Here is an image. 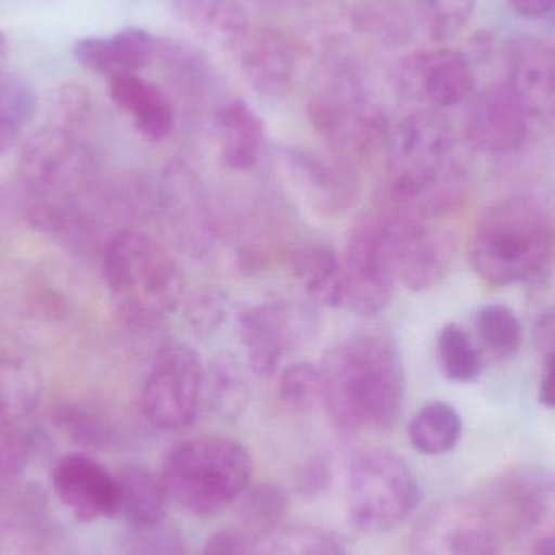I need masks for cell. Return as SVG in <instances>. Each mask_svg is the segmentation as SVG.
<instances>
[{
  "mask_svg": "<svg viewBox=\"0 0 555 555\" xmlns=\"http://www.w3.org/2000/svg\"><path fill=\"white\" fill-rule=\"evenodd\" d=\"M162 195L172 230H176L182 243L191 246L195 253L204 250L214 237V227L204 189L195 172L188 166L172 165L166 172Z\"/></svg>",
  "mask_w": 555,
  "mask_h": 555,
  "instance_id": "21",
  "label": "cell"
},
{
  "mask_svg": "<svg viewBox=\"0 0 555 555\" xmlns=\"http://www.w3.org/2000/svg\"><path fill=\"white\" fill-rule=\"evenodd\" d=\"M74 57L81 67L109 78L139 74L152 61L156 42L142 28H126L113 36H90L75 41Z\"/></svg>",
  "mask_w": 555,
  "mask_h": 555,
  "instance_id": "20",
  "label": "cell"
},
{
  "mask_svg": "<svg viewBox=\"0 0 555 555\" xmlns=\"http://www.w3.org/2000/svg\"><path fill=\"white\" fill-rule=\"evenodd\" d=\"M538 400L543 406L555 410V354L544 358V372L540 382Z\"/></svg>",
  "mask_w": 555,
  "mask_h": 555,
  "instance_id": "48",
  "label": "cell"
},
{
  "mask_svg": "<svg viewBox=\"0 0 555 555\" xmlns=\"http://www.w3.org/2000/svg\"><path fill=\"white\" fill-rule=\"evenodd\" d=\"M553 262L550 221L534 202L524 197L505 198L489 208L469 244L472 269L495 287L543 281Z\"/></svg>",
  "mask_w": 555,
  "mask_h": 555,
  "instance_id": "3",
  "label": "cell"
},
{
  "mask_svg": "<svg viewBox=\"0 0 555 555\" xmlns=\"http://www.w3.org/2000/svg\"><path fill=\"white\" fill-rule=\"evenodd\" d=\"M403 10L393 0H365L358 9V23L380 39L397 42L408 36Z\"/></svg>",
  "mask_w": 555,
  "mask_h": 555,
  "instance_id": "39",
  "label": "cell"
},
{
  "mask_svg": "<svg viewBox=\"0 0 555 555\" xmlns=\"http://www.w3.org/2000/svg\"><path fill=\"white\" fill-rule=\"evenodd\" d=\"M38 111V96L33 88L15 75L0 72V114L25 126Z\"/></svg>",
  "mask_w": 555,
  "mask_h": 555,
  "instance_id": "41",
  "label": "cell"
},
{
  "mask_svg": "<svg viewBox=\"0 0 555 555\" xmlns=\"http://www.w3.org/2000/svg\"><path fill=\"white\" fill-rule=\"evenodd\" d=\"M254 541L241 530H221L211 534L201 555H256Z\"/></svg>",
  "mask_w": 555,
  "mask_h": 555,
  "instance_id": "44",
  "label": "cell"
},
{
  "mask_svg": "<svg viewBox=\"0 0 555 555\" xmlns=\"http://www.w3.org/2000/svg\"><path fill=\"white\" fill-rule=\"evenodd\" d=\"M378 218L387 237L397 281L411 291L436 286L446 276L452 256L447 234L429 220L395 211L384 210Z\"/></svg>",
  "mask_w": 555,
  "mask_h": 555,
  "instance_id": "14",
  "label": "cell"
},
{
  "mask_svg": "<svg viewBox=\"0 0 555 555\" xmlns=\"http://www.w3.org/2000/svg\"><path fill=\"white\" fill-rule=\"evenodd\" d=\"M332 478V469L325 459H315L304 466L297 476V491L307 498H315L325 491Z\"/></svg>",
  "mask_w": 555,
  "mask_h": 555,
  "instance_id": "45",
  "label": "cell"
},
{
  "mask_svg": "<svg viewBox=\"0 0 555 555\" xmlns=\"http://www.w3.org/2000/svg\"><path fill=\"white\" fill-rule=\"evenodd\" d=\"M408 434L417 452L429 456L443 455L452 452L462 439V416L446 401H430L417 411Z\"/></svg>",
  "mask_w": 555,
  "mask_h": 555,
  "instance_id": "30",
  "label": "cell"
},
{
  "mask_svg": "<svg viewBox=\"0 0 555 555\" xmlns=\"http://www.w3.org/2000/svg\"><path fill=\"white\" fill-rule=\"evenodd\" d=\"M241 67L250 87L267 96H281L293 88L296 57L289 42L275 31L244 39Z\"/></svg>",
  "mask_w": 555,
  "mask_h": 555,
  "instance_id": "23",
  "label": "cell"
},
{
  "mask_svg": "<svg viewBox=\"0 0 555 555\" xmlns=\"http://www.w3.org/2000/svg\"><path fill=\"white\" fill-rule=\"evenodd\" d=\"M159 478L171 501L198 517H210L240 501L249 488L253 460L236 440L194 437L169 450Z\"/></svg>",
  "mask_w": 555,
  "mask_h": 555,
  "instance_id": "5",
  "label": "cell"
},
{
  "mask_svg": "<svg viewBox=\"0 0 555 555\" xmlns=\"http://www.w3.org/2000/svg\"><path fill=\"white\" fill-rule=\"evenodd\" d=\"M111 100L130 116L137 132L149 142H162L175 129V107L165 91L139 74L109 78Z\"/></svg>",
  "mask_w": 555,
  "mask_h": 555,
  "instance_id": "22",
  "label": "cell"
},
{
  "mask_svg": "<svg viewBox=\"0 0 555 555\" xmlns=\"http://www.w3.org/2000/svg\"><path fill=\"white\" fill-rule=\"evenodd\" d=\"M103 273L117 312L130 325H158L181 304V269L149 234L133 230L114 234L104 249Z\"/></svg>",
  "mask_w": 555,
  "mask_h": 555,
  "instance_id": "4",
  "label": "cell"
},
{
  "mask_svg": "<svg viewBox=\"0 0 555 555\" xmlns=\"http://www.w3.org/2000/svg\"><path fill=\"white\" fill-rule=\"evenodd\" d=\"M41 390V375L31 356L0 343V427L28 421Z\"/></svg>",
  "mask_w": 555,
  "mask_h": 555,
  "instance_id": "26",
  "label": "cell"
},
{
  "mask_svg": "<svg viewBox=\"0 0 555 555\" xmlns=\"http://www.w3.org/2000/svg\"><path fill=\"white\" fill-rule=\"evenodd\" d=\"M476 330L481 341L495 354L511 356L520 349L524 326L511 307L491 304L479 310Z\"/></svg>",
  "mask_w": 555,
  "mask_h": 555,
  "instance_id": "36",
  "label": "cell"
},
{
  "mask_svg": "<svg viewBox=\"0 0 555 555\" xmlns=\"http://www.w3.org/2000/svg\"><path fill=\"white\" fill-rule=\"evenodd\" d=\"M508 3L525 18H546L555 13V0H508Z\"/></svg>",
  "mask_w": 555,
  "mask_h": 555,
  "instance_id": "47",
  "label": "cell"
},
{
  "mask_svg": "<svg viewBox=\"0 0 555 555\" xmlns=\"http://www.w3.org/2000/svg\"><path fill=\"white\" fill-rule=\"evenodd\" d=\"M221 162L234 171H250L266 150V127L259 114L243 100H233L217 116Z\"/></svg>",
  "mask_w": 555,
  "mask_h": 555,
  "instance_id": "25",
  "label": "cell"
},
{
  "mask_svg": "<svg viewBox=\"0 0 555 555\" xmlns=\"http://www.w3.org/2000/svg\"><path fill=\"white\" fill-rule=\"evenodd\" d=\"M397 77L406 93L436 107H453L469 100L476 87L472 64L453 49L414 52L400 62Z\"/></svg>",
  "mask_w": 555,
  "mask_h": 555,
  "instance_id": "17",
  "label": "cell"
},
{
  "mask_svg": "<svg viewBox=\"0 0 555 555\" xmlns=\"http://www.w3.org/2000/svg\"><path fill=\"white\" fill-rule=\"evenodd\" d=\"M499 544L501 534L479 501L452 499L421 518L410 555H498Z\"/></svg>",
  "mask_w": 555,
  "mask_h": 555,
  "instance_id": "13",
  "label": "cell"
},
{
  "mask_svg": "<svg viewBox=\"0 0 555 555\" xmlns=\"http://www.w3.org/2000/svg\"><path fill=\"white\" fill-rule=\"evenodd\" d=\"M416 18L433 41L459 36L475 15L476 0H414Z\"/></svg>",
  "mask_w": 555,
  "mask_h": 555,
  "instance_id": "35",
  "label": "cell"
},
{
  "mask_svg": "<svg viewBox=\"0 0 555 555\" xmlns=\"http://www.w3.org/2000/svg\"><path fill=\"white\" fill-rule=\"evenodd\" d=\"M116 518H122L130 530L156 527L163 524L168 512L169 499L159 475L145 466L130 465L117 473Z\"/></svg>",
  "mask_w": 555,
  "mask_h": 555,
  "instance_id": "27",
  "label": "cell"
},
{
  "mask_svg": "<svg viewBox=\"0 0 555 555\" xmlns=\"http://www.w3.org/2000/svg\"><path fill=\"white\" fill-rule=\"evenodd\" d=\"M52 489L59 502L81 524L116 518L117 478L98 460L85 453L62 456L52 469Z\"/></svg>",
  "mask_w": 555,
  "mask_h": 555,
  "instance_id": "16",
  "label": "cell"
},
{
  "mask_svg": "<svg viewBox=\"0 0 555 555\" xmlns=\"http://www.w3.org/2000/svg\"><path fill=\"white\" fill-rule=\"evenodd\" d=\"M20 132H22V126L0 114V156L5 155L10 149L16 145Z\"/></svg>",
  "mask_w": 555,
  "mask_h": 555,
  "instance_id": "49",
  "label": "cell"
},
{
  "mask_svg": "<svg viewBox=\"0 0 555 555\" xmlns=\"http://www.w3.org/2000/svg\"><path fill=\"white\" fill-rule=\"evenodd\" d=\"M256 555H346L333 534L315 528H291L263 540Z\"/></svg>",
  "mask_w": 555,
  "mask_h": 555,
  "instance_id": "37",
  "label": "cell"
},
{
  "mask_svg": "<svg viewBox=\"0 0 555 555\" xmlns=\"http://www.w3.org/2000/svg\"><path fill=\"white\" fill-rule=\"evenodd\" d=\"M278 395L291 410L302 411L312 406L322 395L319 367L299 362L284 369L278 380Z\"/></svg>",
  "mask_w": 555,
  "mask_h": 555,
  "instance_id": "38",
  "label": "cell"
},
{
  "mask_svg": "<svg viewBox=\"0 0 555 555\" xmlns=\"http://www.w3.org/2000/svg\"><path fill=\"white\" fill-rule=\"evenodd\" d=\"M440 371L455 384H472L481 374V356L472 336L456 323L440 330L437 338Z\"/></svg>",
  "mask_w": 555,
  "mask_h": 555,
  "instance_id": "32",
  "label": "cell"
},
{
  "mask_svg": "<svg viewBox=\"0 0 555 555\" xmlns=\"http://www.w3.org/2000/svg\"><path fill=\"white\" fill-rule=\"evenodd\" d=\"M38 436L25 423L0 427V499L18 489L38 449Z\"/></svg>",
  "mask_w": 555,
  "mask_h": 555,
  "instance_id": "33",
  "label": "cell"
},
{
  "mask_svg": "<svg viewBox=\"0 0 555 555\" xmlns=\"http://www.w3.org/2000/svg\"><path fill=\"white\" fill-rule=\"evenodd\" d=\"M534 555H555V537L534 546Z\"/></svg>",
  "mask_w": 555,
  "mask_h": 555,
  "instance_id": "50",
  "label": "cell"
},
{
  "mask_svg": "<svg viewBox=\"0 0 555 555\" xmlns=\"http://www.w3.org/2000/svg\"><path fill=\"white\" fill-rule=\"evenodd\" d=\"M159 52L168 67H171L175 74L181 75L184 80L204 83L205 78L208 77L207 59L191 46L166 41Z\"/></svg>",
  "mask_w": 555,
  "mask_h": 555,
  "instance_id": "42",
  "label": "cell"
},
{
  "mask_svg": "<svg viewBox=\"0 0 555 555\" xmlns=\"http://www.w3.org/2000/svg\"><path fill=\"white\" fill-rule=\"evenodd\" d=\"M315 330V312L289 300L259 304L237 317V333L247 364L262 378L273 377L284 356L302 346Z\"/></svg>",
  "mask_w": 555,
  "mask_h": 555,
  "instance_id": "11",
  "label": "cell"
},
{
  "mask_svg": "<svg viewBox=\"0 0 555 555\" xmlns=\"http://www.w3.org/2000/svg\"><path fill=\"white\" fill-rule=\"evenodd\" d=\"M179 23L218 48H236L249 35V18L237 0H172Z\"/></svg>",
  "mask_w": 555,
  "mask_h": 555,
  "instance_id": "24",
  "label": "cell"
},
{
  "mask_svg": "<svg viewBox=\"0 0 555 555\" xmlns=\"http://www.w3.org/2000/svg\"><path fill=\"white\" fill-rule=\"evenodd\" d=\"M246 375L231 358H217L205 369L204 403L220 416L234 420L249 403Z\"/></svg>",
  "mask_w": 555,
  "mask_h": 555,
  "instance_id": "31",
  "label": "cell"
},
{
  "mask_svg": "<svg viewBox=\"0 0 555 555\" xmlns=\"http://www.w3.org/2000/svg\"><path fill=\"white\" fill-rule=\"evenodd\" d=\"M130 531L120 555H189L182 534L165 521L156 527Z\"/></svg>",
  "mask_w": 555,
  "mask_h": 555,
  "instance_id": "40",
  "label": "cell"
},
{
  "mask_svg": "<svg viewBox=\"0 0 555 555\" xmlns=\"http://www.w3.org/2000/svg\"><path fill=\"white\" fill-rule=\"evenodd\" d=\"M55 429L74 446L83 449H109L114 443V429L109 421L78 404H65L54 411Z\"/></svg>",
  "mask_w": 555,
  "mask_h": 555,
  "instance_id": "34",
  "label": "cell"
},
{
  "mask_svg": "<svg viewBox=\"0 0 555 555\" xmlns=\"http://www.w3.org/2000/svg\"><path fill=\"white\" fill-rule=\"evenodd\" d=\"M346 499L352 527L364 533H387L413 514L420 486L397 453L364 450L349 463Z\"/></svg>",
  "mask_w": 555,
  "mask_h": 555,
  "instance_id": "7",
  "label": "cell"
},
{
  "mask_svg": "<svg viewBox=\"0 0 555 555\" xmlns=\"http://www.w3.org/2000/svg\"><path fill=\"white\" fill-rule=\"evenodd\" d=\"M501 537L534 544L555 537V472L521 468L505 473L478 499Z\"/></svg>",
  "mask_w": 555,
  "mask_h": 555,
  "instance_id": "9",
  "label": "cell"
},
{
  "mask_svg": "<svg viewBox=\"0 0 555 555\" xmlns=\"http://www.w3.org/2000/svg\"><path fill=\"white\" fill-rule=\"evenodd\" d=\"M7 59H9V39L0 31V72H3L2 68Z\"/></svg>",
  "mask_w": 555,
  "mask_h": 555,
  "instance_id": "51",
  "label": "cell"
},
{
  "mask_svg": "<svg viewBox=\"0 0 555 555\" xmlns=\"http://www.w3.org/2000/svg\"><path fill=\"white\" fill-rule=\"evenodd\" d=\"M508 87L531 120L555 127V48L538 38L512 44Z\"/></svg>",
  "mask_w": 555,
  "mask_h": 555,
  "instance_id": "18",
  "label": "cell"
},
{
  "mask_svg": "<svg viewBox=\"0 0 555 555\" xmlns=\"http://www.w3.org/2000/svg\"><path fill=\"white\" fill-rule=\"evenodd\" d=\"M204 384L205 367L197 351L182 341L165 343L143 384V414L158 429H185L197 421L205 404Z\"/></svg>",
  "mask_w": 555,
  "mask_h": 555,
  "instance_id": "8",
  "label": "cell"
},
{
  "mask_svg": "<svg viewBox=\"0 0 555 555\" xmlns=\"http://www.w3.org/2000/svg\"><path fill=\"white\" fill-rule=\"evenodd\" d=\"M52 109L61 122L59 127L70 130V124L78 122L87 116L90 96L80 85H64L55 91Z\"/></svg>",
  "mask_w": 555,
  "mask_h": 555,
  "instance_id": "43",
  "label": "cell"
},
{
  "mask_svg": "<svg viewBox=\"0 0 555 555\" xmlns=\"http://www.w3.org/2000/svg\"><path fill=\"white\" fill-rule=\"evenodd\" d=\"M320 400L336 429L387 430L403 408L406 378L397 346L378 335H359L326 352L319 367Z\"/></svg>",
  "mask_w": 555,
  "mask_h": 555,
  "instance_id": "2",
  "label": "cell"
},
{
  "mask_svg": "<svg viewBox=\"0 0 555 555\" xmlns=\"http://www.w3.org/2000/svg\"><path fill=\"white\" fill-rule=\"evenodd\" d=\"M91 172L90 150L64 127L38 130L20 153V176L36 201H70L88 184Z\"/></svg>",
  "mask_w": 555,
  "mask_h": 555,
  "instance_id": "10",
  "label": "cell"
},
{
  "mask_svg": "<svg viewBox=\"0 0 555 555\" xmlns=\"http://www.w3.org/2000/svg\"><path fill=\"white\" fill-rule=\"evenodd\" d=\"M531 119L507 83L491 85L472 96L463 119L466 142L482 155L505 156L527 145Z\"/></svg>",
  "mask_w": 555,
  "mask_h": 555,
  "instance_id": "15",
  "label": "cell"
},
{
  "mask_svg": "<svg viewBox=\"0 0 555 555\" xmlns=\"http://www.w3.org/2000/svg\"><path fill=\"white\" fill-rule=\"evenodd\" d=\"M289 508V492L281 482L249 486L240 498L241 531L256 543L275 533Z\"/></svg>",
  "mask_w": 555,
  "mask_h": 555,
  "instance_id": "29",
  "label": "cell"
},
{
  "mask_svg": "<svg viewBox=\"0 0 555 555\" xmlns=\"http://www.w3.org/2000/svg\"><path fill=\"white\" fill-rule=\"evenodd\" d=\"M309 116L333 156L349 166L371 158L388 142L384 111L367 93L358 68L346 61L326 65L310 98Z\"/></svg>",
  "mask_w": 555,
  "mask_h": 555,
  "instance_id": "6",
  "label": "cell"
},
{
  "mask_svg": "<svg viewBox=\"0 0 555 555\" xmlns=\"http://www.w3.org/2000/svg\"><path fill=\"white\" fill-rule=\"evenodd\" d=\"M284 163L300 194L322 214H343L358 197L354 169L336 156L328 159L307 150H287Z\"/></svg>",
  "mask_w": 555,
  "mask_h": 555,
  "instance_id": "19",
  "label": "cell"
},
{
  "mask_svg": "<svg viewBox=\"0 0 555 555\" xmlns=\"http://www.w3.org/2000/svg\"><path fill=\"white\" fill-rule=\"evenodd\" d=\"M387 205L395 214L437 220L466 197V171L456 133L437 109L410 114L388 137Z\"/></svg>",
  "mask_w": 555,
  "mask_h": 555,
  "instance_id": "1",
  "label": "cell"
},
{
  "mask_svg": "<svg viewBox=\"0 0 555 555\" xmlns=\"http://www.w3.org/2000/svg\"><path fill=\"white\" fill-rule=\"evenodd\" d=\"M533 341L544 358L555 354V309L547 310L537 320L533 326Z\"/></svg>",
  "mask_w": 555,
  "mask_h": 555,
  "instance_id": "46",
  "label": "cell"
},
{
  "mask_svg": "<svg viewBox=\"0 0 555 555\" xmlns=\"http://www.w3.org/2000/svg\"><path fill=\"white\" fill-rule=\"evenodd\" d=\"M291 270L313 302L345 306L341 259L328 244H300L291 256Z\"/></svg>",
  "mask_w": 555,
  "mask_h": 555,
  "instance_id": "28",
  "label": "cell"
},
{
  "mask_svg": "<svg viewBox=\"0 0 555 555\" xmlns=\"http://www.w3.org/2000/svg\"><path fill=\"white\" fill-rule=\"evenodd\" d=\"M345 306L365 317L385 310L393 296V263L380 218H364L354 224L341 260Z\"/></svg>",
  "mask_w": 555,
  "mask_h": 555,
  "instance_id": "12",
  "label": "cell"
}]
</instances>
